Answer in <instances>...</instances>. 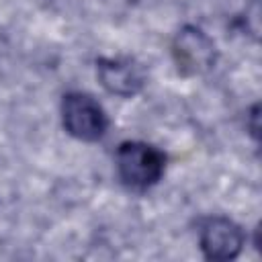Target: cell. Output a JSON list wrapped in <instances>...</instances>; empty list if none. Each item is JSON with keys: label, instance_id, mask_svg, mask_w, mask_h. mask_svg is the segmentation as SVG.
<instances>
[{"label": "cell", "instance_id": "cell-1", "mask_svg": "<svg viewBox=\"0 0 262 262\" xmlns=\"http://www.w3.org/2000/svg\"><path fill=\"white\" fill-rule=\"evenodd\" d=\"M117 176L133 192H145L156 186L166 170V156L145 141H123L115 154Z\"/></svg>", "mask_w": 262, "mask_h": 262}, {"label": "cell", "instance_id": "cell-2", "mask_svg": "<svg viewBox=\"0 0 262 262\" xmlns=\"http://www.w3.org/2000/svg\"><path fill=\"white\" fill-rule=\"evenodd\" d=\"M61 125L63 129L80 141H98L108 129V117L102 104L80 90L66 92L61 96Z\"/></svg>", "mask_w": 262, "mask_h": 262}, {"label": "cell", "instance_id": "cell-3", "mask_svg": "<svg viewBox=\"0 0 262 262\" xmlns=\"http://www.w3.org/2000/svg\"><path fill=\"white\" fill-rule=\"evenodd\" d=\"M172 59L182 76H203L213 70L217 61V47L213 39L194 25H184L176 31L172 45Z\"/></svg>", "mask_w": 262, "mask_h": 262}, {"label": "cell", "instance_id": "cell-4", "mask_svg": "<svg viewBox=\"0 0 262 262\" xmlns=\"http://www.w3.org/2000/svg\"><path fill=\"white\" fill-rule=\"evenodd\" d=\"M199 246L203 256L213 262L235 260L246 246V231L229 217H209L201 223Z\"/></svg>", "mask_w": 262, "mask_h": 262}, {"label": "cell", "instance_id": "cell-5", "mask_svg": "<svg viewBox=\"0 0 262 262\" xmlns=\"http://www.w3.org/2000/svg\"><path fill=\"white\" fill-rule=\"evenodd\" d=\"M96 76L102 88L115 96L131 98L145 84L143 66L131 57H100L96 59Z\"/></svg>", "mask_w": 262, "mask_h": 262}]
</instances>
